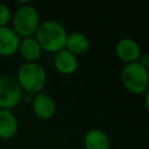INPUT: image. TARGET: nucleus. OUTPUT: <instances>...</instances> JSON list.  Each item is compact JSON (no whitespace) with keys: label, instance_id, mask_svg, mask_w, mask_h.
Wrapping results in <instances>:
<instances>
[{"label":"nucleus","instance_id":"obj_5","mask_svg":"<svg viewBox=\"0 0 149 149\" xmlns=\"http://www.w3.org/2000/svg\"><path fill=\"white\" fill-rule=\"evenodd\" d=\"M23 97V90L16 78L9 74L0 76V108L12 109L16 107Z\"/></svg>","mask_w":149,"mask_h":149},{"label":"nucleus","instance_id":"obj_10","mask_svg":"<svg viewBox=\"0 0 149 149\" xmlns=\"http://www.w3.org/2000/svg\"><path fill=\"white\" fill-rule=\"evenodd\" d=\"M21 37L14 31L13 28L6 26L0 27V55L12 56L19 51Z\"/></svg>","mask_w":149,"mask_h":149},{"label":"nucleus","instance_id":"obj_8","mask_svg":"<svg viewBox=\"0 0 149 149\" xmlns=\"http://www.w3.org/2000/svg\"><path fill=\"white\" fill-rule=\"evenodd\" d=\"M52 64H54L55 69L61 74L70 76V74H73L78 70L79 59L77 56H74L66 49H63V50L54 54Z\"/></svg>","mask_w":149,"mask_h":149},{"label":"nucleus","instance_id":"obj_16","mask_svg":"<svg viewBox=\"0 0 149 149\" xmlns=\"http://www.w3.org/2000/svg\"><path fill=\"white\" fill-rule=\"evenodd\" d=\"M143 104H144V107H146L147 112L149 113V88L143 94Z\"/></svg>","mask_w":149,"mask_h":149},{"label":"nucleus","instance_id":"obj_3","mask_svg":"<svg viewBox=\"0 0 149 149\" xmlns=\"http://www.w3.org/2000/svg\"><path fill=\"white\" fill-rule=\"evenodd\" d=\"M12 21L14 31L21 38H23L35 35L41 23V16L36 7L26 1L15 9L12 16Z\"/></svg>","mask_w":149,"mask_h":149},{"label":"nucleus","instance_id":"obj_13","mask_svg":"<svg viewBox=\"0 0 149 149\" xmlns=\"http://www.w3.org/2000/svg\"><path fill=\"white\" fill-rule=\"evenodd\" d=\"M42 48L34 36L23 37L20 41L19 52L26 62H37L42 55Z\"/></svg>","mask_w":149,"mask_h":149},{"label":"nucleus","instance_id":"obj_12","mask_svg":"<svg viewBox=\"0 0 149 149\" xmlns=\"http://www.w3.org/2000/svg\"><path fill=\"white\" fill-rule=\"evenodd\" d=\"M19 128L16 115L10 109L0 108V137L10 139L13 137Z\"/></svg>","mask_w":149,"mask_h":149},{"label":"nucleus","instance_id":"obj_9","mask_svg":"<svg viewBox=\"0 0 149 149\" xmlns=\"http://www.w3.org/2000/svg\"><path fill=\"white\" fill-rule=\"evenodd\" d=\"M84 149H111V139L101 128L88 129L83 139Z\"/></svg>","mask_w":149,"mask_h":149},{"label":"nucleus","instance_id":"obj_1","mask_svg":"<svg viewBox=\"0 0 149 149\" xmlns=\"http://www.w3.org/2000/svg\"><path fill=\"white\" fill-rule=\"evenodd\" d=\"M65 27L56 20L41 21L34 37L37 40L43 51L56 54L65 49V42L68 37Z\"/></svg>","mask_w":149,"mask_h":149},{"label":"nucleus","instance_id":"obj_15","mask_svg":"<svg viewBox=\"0 0 149 149\" xmlns=\"http://www.w3.org/2000/svg\"><path fill=\"white\" fill-rule=\"evenodd\" d=\"M139 63L149 70V52H142V55L139 59Z\"/></svg>","mask_w":149,"mask_h":149},{"label":"nucleus","instance_id":"obj_14","mask_svg":"<svg viewBox=\"0 0 149 149\" xmlns=\"http://www.w3.org/2000/svg\"><path fill=\"white\" fill-rule=\"evenodd\" d=\"M13 13L9 6L2 1H0V27H6L8 22L12 20Z\"/></svg>","mask_w":149,"mask_h":149},{"label":"nucleus","instance_id":"obj_7","mask_svg":"<svg viewBox=\"0 0 149 149\" xmlns=\"http://www.w3.org/2000/svg\"><path fill=\"white\" fill-rule=\"evenodd\" d=\"M31 107L34 114L41 120H50L55 116L57 112V106L55 100L47 93H37L33 97Z\"/></svg>","mask_w":149,"mask_h":149},{"label":"nucleus","instance_id":"obj_11","mask_svg":"<svg viewBox=\"0 0 149 149\" xmlns=\"http://www.w3.org/2000/svg\"><path fill=\"white\" fill-rule=\"evenodd\" d=\"M90 44L91 42L86 34H84L83 31H72L68 34L65 49L78 57L87 52V50L90 49Z\"/></svg>","mask_w":149,"mask_h":149},{"label":"nucleus","instance_id":"obj_6","mask_svg":"<svg viewBox=\"0 0 149 149\" xmlns=\"http://www.w3.org/2000/svg\"><path fill=\"white\" fill-rule=\"evenodd\" d=\"M115 55L118 59L123 62L125 64H130L139 62L142 55V48L140 43L132 37H122L120 38L114 47Z\"/></svg>","mask_w":149,"mask_h":149},{"label":"nucleus","instance_id":"obj_2","mask_svg":"<svg viewBox=\"0 0 149 149\" xmlns=\"http://www.w3.org/2000/svg\"><path fill=\"white\" fill-rule=\"evenodd\" d=\"M15 78L24 92L34 95L41 93L48 81L47 71L38 62H24L21 64Z\"/></svg>","mask_w":149,"mask_h":149},{"label":"nucleus","instance_id":"obj_4","mask_svg":"<svg viewBox=\"0 0 149 149\" xmlns=\"http://www.w3.org/2000/svg\"><path fill=\"white\" fill-rule=\"evenodd\" d=\"M123 87L134 95L144 94L149 88V70L139 62L125 64L120 72Z\"/></svg>","mask_w":149,"mask_h":149}]
</instances>
